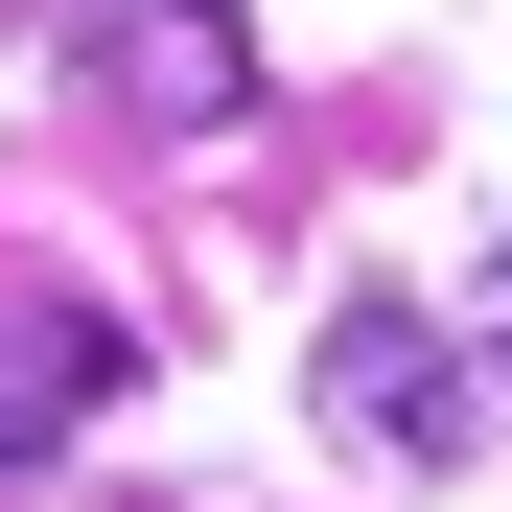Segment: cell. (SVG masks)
<instances>
[{
  "mask_svg": "<svg viewBox=\"0 0 512 512\" xmlns=\"http://www.w3.org/2000/svg\"><path fill=\"white\" fill-rule=\"evenodd\" d=\"M70 47H94V94H117L140 140H233L256 94H280V47H256L233 0H94Z\"/></svg>",
  "mask_w": 512,
  "mask_h": 512,
  "instance_id": "obj_1",
  "label": "cell"
},
{
  "mask_svg": "<svg viewBox=\"0 0 512 512\" xmlns=\"http://www.w3.org/2000/svg\"><path fill=\"white\" fill-rule=\"evenodd\" d=\"M466 373H489V350H443L396 280H350V303H326V419H350L373 466H466V419H489Z\"/></svg>",
  "mask_w": 512,
  "mask_h": 512,
  "instance_id": "obj_2",
  "label": "cell"
},
{
  "mask_svg": "<svg viewBox=\"0 0 512 512\" xmlns=\"http://www.w3.org/2000/svg\"><path fill=\"white\" fill-rule=\"evenodd\" d=\"M94 396H140V350H117L94 303H0V466H47Z\"/></svg>",
  "mask_w": 512,
  "mask_h": 512,
  "instance_id": "obj_3",
  "label": "cell"
},
{
  "mask_svg": "<svg viewBox=\"0 0 512 512\" xmlns=\"http://www.w3.org/2000/svg\"><path fill=\"white\" fill-rule=\"evenodd\" d=\"M466 350H489V373H512V256H489V303H466Z\"/></svg>",
  "mask_w": 512,
  "mask_h": 512,
  "instance_id": "obj_4",
  "label": "cell"
}]
</instances>
